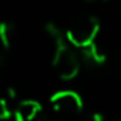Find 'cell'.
<instances>
[{
    "mask_svg": "<svg viewBox=\"0 0 121 121\" xmlns=\"http://www.w3.org/2000/svg\"><path fill=\"white\" fill-rule=\"evenodd\" d=\"M51 64L56 74L64 80L70 81L76 78L81 69V58L78 50L69 41L60 44L51 51Z\"/></svg>",
    "mask_w": 121,
    "mask_h": 121,
    "instance_id": "1",
    "label": "cell"
},
{
    "mask_svg": "<svg viewBox=\"0 0 121 121\" xmlns=\"http://www.w3.org/2000/svg\"><path fill=\"white\" fill-rule=\"evenodd\" d=\"M100 27V20L95 16L84 14L71 22L66 30V39L76 48H81L97 40Z\"/></svg>",
    "mask_w": 121,
    "mask_h": 121,
    "instance_id": "2",
    "label": "cell"
},
{
    "mask_svg": "<svg viewBox=\"0 0 121 121\" xmlns=\"http://www.w3.org/2000/svg\"><path fill=\"white\" fill-rule=\"evenodd\" d=\"M53 110L64 117H76L83 112L84 103L78 93L73 90H60L54 93L50 98Z\"/></svg>",
    "mask_w": 121,
    "mask_h": 121,
    "instance_id": "3",
    "label": "cell"
},
{
    "mask_svg": "<svg viewBox=\"0 0 121 121\" xmlns=\"http://www.w3.org/2000/svg\"><path fill=\"white\" fill-rule=\"evenodd\" d=\"M80 53V58H81V64H86L88 67H98L103 66L107 61V54L105 51L101 48V46L97 43V40L86 47L77 48Z\"/></svg>",
    "mask_w": 121,
    "mask_h": 121,
    "instance_id": "4",
    "label": "cell"
},
{
    "mask_svg": "<svg viewBox=\"0 0 121 121\" xmlns=\"http://www.w3.org/2000/svg\"><path fill=\"white\" fill-rule=\"evenodd\" d=\"M43 112V107L39 101L27 98L17 103L13 110V115L17 121H34Z\"/></svg>",
    "mask_w": 121,
    "mask_h": 121,
    "instance_id": "5",
    "label": "cell"
},
{
    "mask_svg": "<svg viewBox=\"0 0 121 121\" xmlns=\"http://www.w3.org/2000/svg\"><path fill=\"white\" fill-rule=\"evenodd\" d=\"M17 40L16 26L10 22H0V47L3 50H10Z\"/></svg>",
    "mask_w": 121,
    "mask_h": 121,
    "instance_id": "6",
    "label": "cell"
},
{
    "mask_svg": "<svg viewBox=\"0 0 121 121\" xmlns=\"http://www.w3.org/2000/svg\"><path fill=\"white\" fill-rule=\"evenodd\" d=\"M12 114H13V110L10 108L9 98L2 97V98H0V121H2V120H9Z\"/></svg>",
    "mask_w": 121,
    "mask_h": 121,
    "instance_id": "7",
    "label": "cell"
}]
</instances>
